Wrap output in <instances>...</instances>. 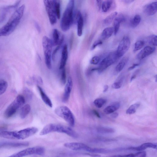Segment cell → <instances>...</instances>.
I'll return each instance as SVG.
<instances>
[{"label":"cell","mask_w":157,"mask_h":157,"mask_svg":"<svg viewBox=\"0 0 157 157\" xmlns=\"http://www.w3.org/2000/svg\"><path fill=\"white\" fill-rule=\"evenodd\" d=\"M25 8L23 5L13 13L7 22L0 29V37L8 36L14 31L23 16Z\"/></svg>","instance_id":"obj_1"},{"label":"cell","mask_w":157,"mask_h":157,"mask_svg":"<svg viewBox=\"0 0 157 157\" xmlns=\"http://www.w3.org/2000/svg\"><path fill=\"white\" fill-rule=\"evenodd\" d=\"M38 131L37 128L32 127L19 131H3L0 132V136L9 139L24 140L34 135Z\"/></svg>","instance_id":"obj_2"},{"label":"cell","mask_w":157,"mask_h":157,"mask_svg":"<svg viewBox=\"0 0 157 157\" xmlns=\"http://www.w3.org/2000/svg\"><path fill=\"white\" fill-rule=\"evenodd\" d=\"M53 132L65 133L74 138L78 137L77 133L71 128L55 124H49L46 125L40 132V135H44Z\"/></svg>","instance_id":"obj_3"},{"label":"cell","mask_w":157,"mask_h":157,"mask_svg":"<svg viewBox=\"0 0 157 157\" xmlns=\"http://www.w3.org/2000/svg\"><path fill=\"white\" fill-rule=\"evenodd\" d=\"M74 0H69L62 17L60 26L64 32L68 30L74 22Z\"/></svg>","instance_id":"obj_4"},{"label":"cell","mask_w":157,"mask_h":157,"mask_svg":"<svg viewBox=\"0 0 157 157\" xmlns=\"http://www.w3.org/2000/svg\"><path fill=\"white\" fill-rule=\"evenodd\" d=\"M25 98L23 95H18L6 109L4 113V117L6 118L11 117L25 104Z\"/></svg>","instance_id":"obj_5"},{"label":"cell","mask_w":157,"mask_h":157,"mask_svg":"<svg viewBox=\"0 0 157 157\" xmlns=\"http://www.w3.org/2000/svg\"><path fill=\"white\" fill-rule=\"evenodd\" d=\"M55 113L63 119L71 126L74 125L75 119L74 115L67 107L65 106H58L55 109Z\"/></svg>","instance_id":"obj_6"},{"label":"cell","mask_w":157,"mask_h":157,"mask_svg":"<svg viewBox=\"0 0 157 157\" xmlns=\"http://www.w3.org/2000/svg\"><path fill=\"white\" fill-rule=\"evenodd\" d=\"M42 44L44 52L45 62L47 68H52L51 57L53 44L52 40L46 36H44L42 39Z\"/></svg>","instance_id":"obj_7"},{"label":"cell","mask_w":157,"mask_h":157,"mask_svg":"<svg viewBox=\"0 0 157 157\" xmlns=\"http://www.w3.org/2000/svg\"><path fill=\"white\" fill-rule=\"evenodd\" d=\"M45 150L43 147L37 146L28 148L15 153L10 157H21L33 155H43L45 154Z\"/></svg>","instance_id":"obj_8"},{"label":"cell","mask_w":157,"mask_h":157,"mask_svg":"<svg viewBox=\"0 0 157 157\" xmlns=\"http://www.w3.org/2000/svg\"><path fill=\"white\" fill-rule=\"evenodd\" d=\"M119 58L116 52L110 53L100 63L98 70L101 72L106 69L107 67L114 63Z\"/></svg>","instance_id":"obj_9"},{"label":"cell","mask_w":157,"mask_h":157,"mask_svg":"<svg viewBox=\"0 0 157 157\" xmlns=\"http://www.w3.org/2000/svg\"><path fill=\"white\" fill-rule=\"evenodd\" d=\"M44 4L47 12L50 23L53 25L57 21L53 0H43Z\"/></svg>","instance_id":"obj_10"},{"label":"cell","mask_w":157,"mask_h":157,"mask_svg":"<svg viewBox=\"0 0 157 157\" xmlns=\"http://www.w3.org/2000/svg\"><path fill=\"white\" fill-rule=\"evenodd\" d=\"M131 42L129 37L124 36L120 41L116 51L119 58L122 56L127 51L130 46Z\"/></svg>","instance_id":"obj_11"},{"label":"cell","mask_w":157,"mask_h":157,"mask_svg":"<svg viewBox=\"0 0 157 157\" xmlns=\"http://www.w3.org/2000/svg\"><path fill=\"white\" fill-rule=\"evenodd\" d=\"M64 145L73 151H83L90 153L92 148L85 144L78 142L66 143L64 144Z\"/></svg>","instance_id":"obj_12"},{"label":"cell","mask_w":157,"mask_h":157,"mask_svg":"<svg viewBox=\"0 0 157 157\" xmlns=\"http://www.w3.org/2000/svg\"><path fill=\"white\" fill-rule=\"evenodd\" d=\"M21 1L18 0L13 5L5 6L0 9V23L5 20L9 12L18 6Z\"/></svg>","instance_id":"obj_13"},{"label":"cell","mask_w":157,"mask_h":157,"mask_svg":"<svg viewBox=\"0 0 157 157\" xmlns=\"http://www.w3.org/2000/svg\"><path fill=\"white\" fill-rule=\"evenodd\" d=\"M73 82L71 78L68 77L67 82L65 85L63 95L62 101L63 102H67L68 100L72 89Z\"/></svg>","instance_id":"obj_14"},{"label":"cell","mask_w":157,"mask_h":157,"mask_svg":"<svg viewBox=\"0 0 157 157\" xmlns=\"http://www.w3.org/2000/svg\"><path fill=\"white\" fill-rule=\"evenodd\" d=\"M155 48L150 46H146L137 55L138 59L141 60L152 54L155 51Z\"/></svg>","instance_id":"obj_15"},{"label":"cell","mask_w":157,"mask_h":157,"mask_svg":"<svg viewBox=\"0 0 157 157\" xmlns=\"http://www.w3.org/2000/svg\"><path fill=\"white\" fill-rule=\"evenodd\" d=\"M157 11V2H154L146 5L144 8L145 13L149 16L155 14Z\"/></svg>","instance_id":"obj_16"},{"label":"cell","mask_w":157,"mask_h":157,"mask_svg":"<svg viewBox=\"0 0 157 157\" xmlns=\"http://www.w3.org/2000/svg\"><path fill=\"white\" fill-rule=\"evenodd\" d=\"M27 142H15L4 141L0 142V148L5 147H26L29 145Z\"/></svg>","instance_id":"obj_17"},{"label":"cell","mask_w":157,"mask_h":157,"mask_svg":"<svg viewBox=\"0 0 157 157\" xmlns=\"http://www.w3.org/2000/svg\"><path fill=\"white\" fill-rule=\"evenodd\" d=\"M75 19L77 23V34L78 36H82L83 26V19L81 13L79 11L77 12L75 16Z\"/></svg>","instance_id":"obj_18"},{"label":"cell","mask_w":157,"mask_h":157,"mask_svg":"<svg viewBox=\"0 0 157 157\" xmlns=\"http://www.w3.org/2000/svg\"><path fill=\"white\" fill-rule=\"evenodd\" d=\"M117 16L114 19L113 23V33L115 35L117 34L120 27V24L125 20L124 16L122 14Z\"/></svg>","instance_id":"obj_19"},{"label":"cell","mask_w":157,"mask_h":157,"mask_svg":"<svg viewBox=\"0 0 157 157\" xmlns=\"http://www.w3.org/2000/svg\"><path fill=\"white\" fill-rule=\"evenodd\" d=\"M68 52L67 46L65 44L63 48L59 69H62L64 68L68 58Z\"/></svg>","instance_id":"obj_20"},{"label":"cell","mask_w":157,"mask_h":157,"mask_svg":"<svg viewBox=\"0 0 157 157\" xmlns=\"http://www.w3.org/2000/svg\"><path fill=\"white\" fill-rule=\"evenodd\" d=\"M53 40H52L53 45H61L64 40V36H62L60 38L59 32L56 29H54L52 32Z\"/></svg>","instance_id":"obj_21"},{"label":"cell","mask_w":157,"mask_h":157,"mask_svg":"<svg viewBox=\"0 0 157 157\" xmlns=\"http://www.w3.org/2000/svg\"><path fill=\"white\" fill-rule=\"evenodd\" d=\"M148 148L156 149V144L152 143H144L137 147H131L128 148V149L129 150L142 151Z\"/></svg>","instance_id":"obj_22"},{"label":"cell","mask_w":157,"mask_h":157,"mask_svg":"<svg viewBox=\"0 0 157 157\" xmlns=\"http://www.w3.org/2000/svg\"><path fill=\"white\" fill-rule=\"evenodd\" d=\"M114 5V0H105L101 3V8L102 12L106 13L113 9Z\"/></svg>","instance_id":"obj_23"},{"label":"cell","mask_w":157,"mask_h":157,"mask_svg":"<svg viewBox=\"0 0 157 157\" xmlns=\"http://www.w3.org/2000/svg\"><path fill=\"white\" fill-rule=\"evenodd\" d=\"M37 87L43 101L47 105L50 107H52V104L50 99L40 86L37 85Z\"/></svg>","instance_id":"obj_24"},{"label":"cell","mask_w":157,"mask_h":157,"mask_svg":"<svg viewBox=\"0 0 157 157\" xmlns=\"http://www.w3.org/2000/svg\"><path fill=\"white\" fill-rule=\"evenodd\" d=\"M120 107V104L118 102H115L106 107L104 109V112L107 114H109L114 112Z\"/></svg>","instance_id":"obj_25"},{"label":"cell","mask_w":157,"mask_h":157,"mask_svg":"<svg viewBox=\"0 0 157 157\" xmlns=\"http://www.w3.org/2000/svg\"><path fill=\"white\" fill-rule=\"evenodd\" d=\"M113 33V27L106 28L102 31L101 35V37L104 40H107L111 36Z\"/></svg>","instance_id":"obj_26"},{"label":"cell","mask_w":157,"mask_h":157,"mask_svg":"<svg viewBox=\"0 0 157 157\" xmlns=\"http://www.w3.org/2000/svg\"><path fill=\"white\" fill-rule=\"evenodd\" d=\"M128 60V58L124 57L123 58L115 67V70L117 73L120 72L123 69Z\"/></svg>","instance_id":"obj_27"},{"label":"cell","mask_w":157,"mask_h":157,"mask_svg":"<svg viewBox=\"0 0 157 157\" xmlns=\"http://www.w3.org/2000/svg\"><path fill=\"white\" fill-rule=\"evenodd\" d=\"M31 110V107L28 104L23 106L21 109L20 116L21 118L24 119L27 116Z\"/></svg>","instance_id":"obj_28"},{"label":"cell","mask_w":157,"mask_h":157,"mask_svg":"<svg viewBox=\"0 0 157 157\" xmlns=\"http://www.w3.org/2000/svg\"><path fill=\"white\" fill-rule=\"evenodd\" d=\"M141 20V17L140 15H135L130 21V24L131 27L133 28L136 27L140 23Z\"/></svg>","instance_id":"obj_29"},{"label":"cell","mask_w":157,"mask_h":157,"mask_svg":"<svg viewBox=\"0 0 157 157\" xmlns=\"http://www.w3.org/2000/svg\"><path fill=\"white\" fill-rule=\"evenodd\" d=\"M55 11L57 18L60 17V0H53Z\"/></svg>","instance_id":"obj_30"},{"label":"cell","mask_w":157,"mask_h":157,"mask_svg":"<svg viewBox=\"0 0 157 157\" xmlns=\"http://www.w3.org/2000/svg\"><path fill=\"white\" fill-rule=\"evenodd\" d=\"M117 12H114L108 16L104 20V23L106 25L110 24L117 15Z\"/></svg>","instance_id":"obj_31"},{"label":"cell","mask_w":157,"mask_h":157,"mask_svg":"<svg viewBox=\"0 0 157 157\" xmlns=\"http://www.w3.org/2000/svg\"><path fill=\"white\" fill-rule=\"evenodd\" d=\"M98 132L102 134L112 133L115 132L113 128L108 127H100L98 128Z\"/></svg>","instance_id":"obj_32"},{"label":"cell","mask_w":157,"mask_h":157,"mask_svg":"<svg viewBox=\"0 0 157 157\" xmlns=\"http://www.w3.org/2000/svg\"><path fill=\"white\" fill-rule=\"evenodd\" d=\"M140 105V104L137 103L132 105L127 110L126 113L128 114H132L135 113Z\"/></svg>","instance_id":"obj_33"},{"label":"cell","mask_w":157,"mask_h":157,"mask_svg":"<svg viewBox=\"0 0 157 157\" xmlns=\"http://www.w3.org/2000/svg\"><path fill=\"white\" fill-rule=\"evenodd\" d=\"M147 41L148 44L156 46L157 44V36L155 35H151L147 37Z\"/></svg>","instance_id":"obj_34"},{"label":"cell","mask_w":157,"mask_h":157,"mask_svg":"<svg viewBox=\"0 0 157 157\" xmlns=\"http://www.w3.org/2000/svg\"><path fill=\"white\" fill-rule=\"evenodd\" d=\"M106 100L104 98H98L94 100V104L97 108H100L106 103Z\"/></svg>","instance_id":"obj_35"},{"label":"cell","mask_w":157,"mask_h":157,"mask_svg":"<svg viewBox=\"0 0 157 157\" xmlns=\"http://www.w3.org/2000/svg\"><path fill=\"white\" fill-rule=\"evenodd\" d=\"M7 86L8 83L6 81L3 79L0 80V95L6 91Z\"/></svg>","instance_id":"obj_36"},{"label":"cell","mask_w":157,"mask_h":157,"mask_svg":"<svg viewBox=\"0 0 157 157\" xmlns=\"http://www.w3.org/2000/svg\"><path fill=\"white\" fill-rule=\"evenodd\" d=\"M144 44V42L143 40H139L137 41L135 44L134 51L136 52L141 49Z\"/></svg>","instance_id":"obj_37"},{"label":"cell","mask_w":157,"mask_h":157,"mask_svg":"<svg viewBox=\"0 0 157 157\" xmlns=\"http://www.w3.org/2000/svg\"><path fill=\"white\" fill-rule=\"evenodd\" d=\"M23 93L25 97L28 99L32 98L33 95V93L29 89L25 88L23 90Z\"/></svg>","instance_id":"obj_38"},{"label":"cell","mask_w":157,"mask_h":157,"mask_svg":"<svg viewBox=\"0 0 157 157\" xmlns=\"http://www.w3.org/2000/svg\"><path fill=\"white\" fill-rule=\"evenodd\" d=\"M61 80L63 84L64 85L66 81V75L65 69L64 68L62 69Z\"/></svg>","instance_id":"obj_39"},{"label":"cell","mask_w":157,"mask_h":157,"mask_svg":"<svg viewBox=\"0 0 157 157\" xmlns=\"http://www.w3.org/2000/svg\"><path fill=\"white\" fill-rule=\"evenodd\" d=\"M122 84V79H121L120 80L115 82L112 85V87L114 89H118L120 88Z\"/></svg>","instance_id":"obj_40"},{"label":"cell","mask_w":157,"mask_h":157,"mask_svg":"<svg viewBox=\"0 0 157 157\" xmlns=\"http://www.w3.org/2000/svg\"><path fill=\"white\" fill-rule=\"evenodd\" d=\"M100 59V57L98 56H95L91 59L90 63L91 64L94 65L97 64Z\"/></svg>","instance_id":"obj_41"},{"label":"cell","mask_w":157,"mask_h":157,"mask_svg":"<svg viewBox=\"0 0 157 157\" xmlns=\"http://www.w3.org/2000/svg\"><path fill=\"white\" fill-rule=\"evenodd\" d=\"M102 41L100 40H96L93 44L91 48V50H93L98 46L101 45L102 44Z\"/></svg>","instance_id":"obj_42"},{"label":"cell","mask_w":157,"mask_h":157,"mask_svg":"<svg viewBox=\"0 0 157 157\" xmlns=\"http://www.w3.org/2000/svg\"><path fill=\"white\" fill-rule=\"evenodd\" d=\"M134 157H144L146 156V153L145 151H141L134 154Z\"/></svg>","instance_id":"obj_43"},{"label":"cell","mask_w":157,"mask_h":157,"mask_svg":"<svg viewBox=\"0 0 157 157\" xmlns=\"http://www.w3.org/2000/svg\"><path fill=\"white\" fill-rule=\"evenodd\" d=\"M33 79L35 82L40 84H42L43 81L41 77L38 76L35 77H33Z\"/></svg>","instance_id":"obj_44"},{"label":"cell","mask_w":157,"mask_h":157,"mask_svg":"<svg viewBox=\"0 0 157 157\" xmlns=\"http://www.w3.org/2000/svg\"><path fill=\"white\" fill-rule=\"evenodd\" d=\"M61 45H58L56 48L53 51L52 53V59L54 60L55 58V56L56 53L57 52L59 49Z\"/></svg>","instance_id":"obj_45"},{"label":"cell","mask_w":157,"mask_h":157,"mask_svg":"<svg viewBox=\"0 0 157 157\" xmlns=\"http://www.w3.org/2000/svg\"><path fill=\"white\" fill-rule=\"evenodd\" d=\"M140 65L139 63H134L130 67H129L128 70L130 71L136 67L139 66Z\"/></svg>","instance_id":"obj_46"},{"label":"cell","mask_w":157,"mask_h":157,"mask_svg":"<svg viewBox=\"0 0 157 157\" xmlns=\"http://www.w3.org/2000/svg\"><path fill=\"white\" fill-rule=\"evenodd\" d=\"M138 72V70H137L134 73L132 76L131 79L130 81L132 82L133 79H134L136 77V74Z\"/></svg>","instance_id":"obj_47"},{"label":"cell","mask_w":157,"mask_h":157,"mask_svg":"<svg viewBox=\"0 0 157 157\" xmlns=\"http://www.w3.org/2000/svg\"><path fill=\"white\" fill-rule=\"evenodd\" d=\"M135 0H122V2L126 4H129L133 2Z\"/></svg>","instance_id":"obj_48"},{"label":"cell","mask_w":157,"mask_h":157,"mask_svg":"<svg viewBox=\"0 0 157 157\" xmlns=\"http://www.w3.org/2000/svg\"><path fill=\"white\" fill-rule=\"evenodd\" d=\"M111 116L112 118H116L118 116V113L117 112H113L111 113Z\"/></svg>","instance_id":"obj_49"},{"label":"cell","mask_w":157,"mask_h":157,"mask_svg":"<svg viewBox=\"0 0 157 157\" xmlns=\"http://www.w3.org/2000/svg\"><path fill=\"white\" fill-rule=\"evenodd\" d=\"M102 0H96L99 9L101 8V5Z\"/></svg>","instance_id":"obj_50"},{"label":"cell","mask_w":157,"mask_h":157,"mask_svg":"<svg viewBox=\"0 0 157 157\" xmlns=\"http://www.w3.org/2000/svg\"><path fill=\"white\" fill-rule=\"evenodd\" d=\"M93 112L94 114L98 118H100L101 116L99 113L96 110H93Z\"/></svg>","instance_id":"obj_51"},{"label":"cell","mask_w":157,"mask_h":157,"mask_svg":"<svg viewBox=\"0 0 157 157\" xmlns=\"http://www.w3.org/2000/svg\"><path fill=\"white\" fill-rule=\"evenodd\" d=\"M35 25L36 28L38 31L39 32H40V26H39V25H38V24L37 23H35Z\"/></svg>","instance_id":"obj_52"},{"label":"cell","mask_w":157,"mask_h":157,"mask_svg":"<svg viewBox=\"0 0 157 157\" xmlns=\"http://www.w3.org/2000/svg\"><path fill=\"white\" fill-rule=\"evenodd\" d=\"M109 88V86L107 85H105L104 86V90H103V92H106Z\"/></svg>","instance_id":"obj_53"}]
</instances>
